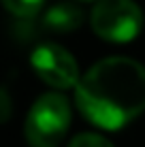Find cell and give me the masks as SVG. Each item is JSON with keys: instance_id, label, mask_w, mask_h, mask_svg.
<instances>
[{"instance_id": "1", "label": "cell", "mask_w": 145, "mask_h": 147, "mask_svg": "<svg viewBox=\"0 0 145 147\" xmlns=\"http://www.w3.org/2000/svg\"><path fill=\"white\" fill-rule=\"evenodd\" d=\"M75 102L98 128H124L145 111V66L124 55L100 60L81 75Z\"/></svg>"}, {"instance_id": "2", "label": "cell", "mask_w": 145, "mask_h": 147, "mask_svg": "<svg viewBox=\"0 0 145 147\" xmlns=\"http://www.w3.org/2000/svg\"><path fill=\"white\" fill-rule=\"evenodd\" d=\"M71 126V105L62 94H43L28 111L26 139L32 147H58Z\"/></svg>"}, {"instance_id": "3", "label": "cell", "mask_w": 145, "mask_h": 147, "mask_svg": "<svg viewBox=\"0 0 145 147\" xmlns=\"http://www.w3.org/2000/svg\"><path fill=\"white\" fill-rule=\"evenodd\" d=\"M143 24L141 9L134 0H98L90 13L94 34L109 43H128L139 36Z\"/></svg>"}, {"instance_id": "4", "label": "cell", "mask_w": 145, "mask_h": 147, "mask_svg": "<svg viewBox=\"0 0 145 147\" xmlns=\"http://www.w3.org/2000/svg\"><path fill=\"white\" fill-rule=\"evenodd\" d=\"M30 66L36 73V77L56 90L77 88L79 83V66L77 60L64 47L53 43L38 45L30 53Z\"/></svg>"}, {"instance_id": "5", "label": "cell", "mask_w": 145, "mask_h": 147, "mask_svg": "<svg viewBox=\"0 0 145 147\" xmlns=\"http://www.w3.org/2000/svg\"><path fill=\"white\" fill-rule=\"evenodd\" d=\"M81 24H83V11L71 2L51 4L43 15V28L56 34L75 32Z\"/></svg>"}, {"instance_id": "6", "label": "cell", "mask_w": 145, "mask_h": 147, "mask_svg": "<svg viewBox=\"0 0 145 147\" xmlns=\"http://www.w3.org/2000/svg\"><path fill=\"white\" fill-rule=\"evenodd\" d=\"M45 0H2V4L7 7L9 13H13L15 17H32L41 11Z\"/></svg>"}, {"instance_id": "7", "label": "cell", "mask_w": 145, "mask_h": 147, "mask_svg": "<svg viewBox=\"0 0 145 147\" xmlns=\"http://www.w3.org/2000/svg\"><path fill=\"white\" fill-rule=\"evenodd\" d=\"M68 147H113L111 141H107L100 134H94V132H83L77 134L75 139L68 143Z\"/></svg>"}, {"instance_id": "8", "label": "cell", "mask_w": 145, "mask_h": 147, "mask_svg": "<svg viewBox=\"0 0 145 147\" xmlns=\"http://www.w3.org/2000/svg\"><path fill=\"white\" fill-rule=\"evenodd\" d=\"M0 105H2V121H7L11 115V98H9L7 88H2V92H0Z\"/></svg>"}]
</instances>
